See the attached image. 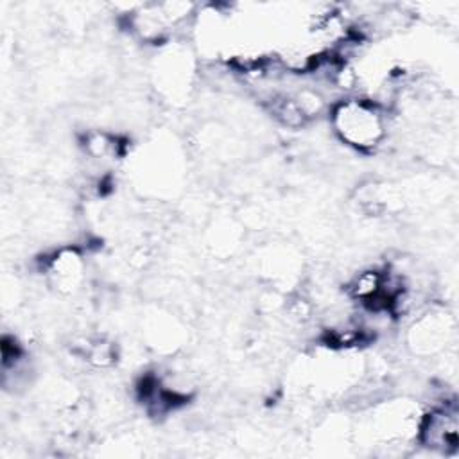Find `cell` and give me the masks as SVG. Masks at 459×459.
Segmentation results:
<instances>
[{"instance_id":"1","label":"cell","mask_w":459,"mask_h":459,"mask_svg":"<svg viewBox=\"0 0 459 459\" xmlns=\"http://www.w3.org/2000/svg\"><path fill=\"white\" fill-rule=\"evenodd\" d=\"M330 127L346 147L357 152H373L387 138L389 118L378 100L348 95L330 106Z\"/></svg>"},{"instance_id":"2","label":"cell","mask_w":459,"mask_h":459,"mask_svg":"<svg viewBox=\"0 0 459 459\" xmlns=\"http://www.w3.org/2000/svg\"><path fill=\"white\" fill-rule=\"evenodd\" d=\"M414 441L429 452L454 455L459 448V412L454 402H445L423 412Z\"/></svg>"},{"instance_id":"3","label":"cell","mask_w":459,"mask_h":459,"mask_svg":"<svg viewBox=\"0 0 459 459\" xmlns=\"http://www.w3.org/2000/svg\"><path fill=\"white\" fill-rule=\"evenodd\" d=\"M450 323L452 319L443 310H427L420 314L407 332L409 350L420 357H430L443 351L454 332Z\"/></svg>"},{"instance_id":"4","label":"cell","mask_w":459,"mask_h":459,"mask_svg":"<svg viewBox=\"0 0 459 459\" xmlns=\"http://www.w3.org/2000/svg\"><path fill=\"white\" fill-rule=\"evenodd\" d=\"M48 283L61 294H75L86 278V262L79 249L61 247L43 264Z\"/></svg>"},{"instance_id":"5","label":"cell","mask_w":459,"mask_h":459,"mask_svg":"<svg viewBox=\"0 0 459 459\" xmlns=\"http://www.w3.org/2000/svg\"><path fill=\"white\" fill-rule=\"evenodd\" d=\"M84 152L90 160L97 163L115 161L124 154V142L108 131H90L82 138Z\"/></svg>"}]
</instances>
